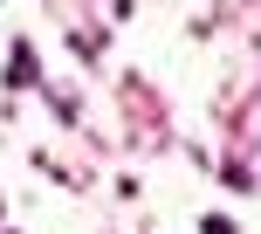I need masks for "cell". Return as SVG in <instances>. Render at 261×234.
<instances>
[{
    "label": "cell",
    "instance_id": "2",
    "mask_svg": "<svg viewBox=\"0 0 261 234\" xmlns=\"http://www.w3.org/2000/svg\"><path fill=\"white\" fill-rule=\"evenodd\" d=\"M199 234H234V221H220V214H206V221H199Z\"/></svg>",
    "mask_w": 261,
    "mask_h": 234
},
{
    "label": "cell",
    "instance_id": "1",
    "mask_svg": "<svg viewBox=\"0 0 261 234\" xmlns=\"http://www.w3.org/2000/svg\"><path fill=\"white\" fill-rule=\"evenodd\" d=\"M7 83H35V49L14 41V62H7Z\"/></svg>",
    "mask_w": 261,
    "mask_h": 234
}]
</instances>
